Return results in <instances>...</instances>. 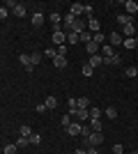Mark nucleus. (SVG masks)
I'll return each instance as SVG.
<instances>
[{"instance_id": "obj_1", "label": "nucleus", "mask_w": 138, "mask_h": 154, "mask_svg": "<svg viewBox=\"0 0 138 154\" xmlns=\"http://www.w3.org/2000/svg\"><path fill=\"white\" fill-rule=\"evenodd\" d=\"M85 140H87V145L97 147V145H101V143H104V136H101V131H90V136H87Z\"/></svg>"}, {"instance_id": "obj_2", "label": "nucleus", "mask_w": 138, "mask_h": 154, "mask_svg": "<svg viewBox=\"0 0 138 154\" xmlns=\"http://www.w3.org/2000/svg\"><path fill=\"white\" fill-rule=\"evenodd\" d=\"M7 7H12L14 16H19V19H23V16H26V5H21V2H9Z\"/></svg>"}, {"instance_id": "obj_3", "label": "nucleus", "mask_w": 138, "mask_h": 154, "mask_svg": "<svg viewBox=\"0 0 138 154\" xmlns=\"http://www.w3.org/2000/svg\"><path fill=\"white\" fill-rule=\"evenodd\" d=\"M108 42H111V46L115 48V46H122V42H124V37L120 35V32H111L108 35Z\"/></svg>"}, {"instance_id": "obj_4", "label": "nucleus", "mask_w": 138, "mask_h": 154, "mask_svg": "<svg viewBox=\"0 0 138 154\" xmlns=\"http://www.w3.org/2000/svg\"><path fill=\"white\" fill-rule=\"evenodd\" d=\"M69 12L78 19V16H83V12H85V5H83V2H74V5L69 7Z\"/></svg>"}, {"instance_id": "obj_5", "label": "nucleus", "mask_w": 138, "mask_h": 154, "mask_svg": "<svg viewBox=\"0 0 138 154\" xmlns=\"http://www.w3.org/2000/svg\"><path fill=\"white\" fill-rule=\"evenodd\" d=\"M113 55H115V48H113L111 44H104V46H101V58H104V60H111Z\"/></svg>"}, {"instance_id": "obj_6", "label": "nucleus", "mask_w": 138, "mask_h": 154, "mask_svg": "<svg viewBox=\"0 0 138 154\" xmlns=\"http://www.w3.org/2000/svg\"><path fill=\"white\" fill-rule=\"evenodd\" d=\"M53 44H58V46H62V44H65V42H67V35H65V32H62V30H60V32H53Z\"/></svg>"}, {"instance_id": "obj_7", "label": "nucleus", "mask_w": 138, "mask_h": 154, "mask_svg": "<svg viewBox=\"0 0 138 154\" xmlns=\"http://www.w3.org/2000/svg\"><path fill=\"white\" fill-rule=\"evenodd\" d=\"M81 131H83V124H76V122H72L69 127H67V134H69V136H78Z\"/></svg>"}, {"instance_id": "obj_8", "label": "nucleus", "mask_w": 138, "mask_h": 154, "mask_svg": "<svg viewBox=\"0 0 138 154\" xmlns=\"http://www.w3.org/2000/svg\"><path fill=\"white\" fill-rule=\"evenodd\" d=\"M87 64H90L92 69H97L99 64H104V58H101L99 53H97V55H90V60H87Z\"/></svg>"}, {"instance_id": "obj_9", "label": "nucleus", "mask_w": 138, "mask_h": 154, "mask_svg": "<svg viewBox=\"0 0 138 154\" xmlns=\"http://www.w3.org/2000/svg\"><path fill=\"white\" fill-rule=\"evenodd\" d=\"M62 21H65L67 30H72V26H74V23H76V16H74L72 12H67V14H65V19H62Z\"/></svg>"}, {"instance_id": "obj_10", "label": "nucleus", "mask_w": 138, "mask_h": 154, "mask_svg": "<svg viewBox=\"0 0 138 154\" xmlns=\"http://www.w3.org/2000/svg\"><path fill=\"white\" fill-rule=\"evenodd\" d=\"M124 9H127V14L131 16V14H136V12H138V5L133 2V0H127V2H124Z\"/></svg>"}, {"instance_id": "obj_11", "label": "nucleus", "mask_w": 138, "mask_h": 154, "mask_svg": "<svg viewBox=\"0 0 138 154\" xmlns=\"http://www.w3.org/2000/svg\"><path fill=\"white\" fill-rule=\"evenodd\" d=\"M99 28H101V23H99L97 19H90V21H87V30H90L92 35H94V32H99Z\"/></svg>"}, {"instance_id": "obj_12", "label": "nucleus", "mask_w": 138, "mask_h": 154, "mask_svg": "<svg viewBox=\"0 0 138 154\" xmlns=\"http://www.w3.org/2000/svg\"><path fill=\"white\" fill-rule=\"evenodd\" d=\"M118 23H122V26H131V23H133V16H129V14H120V16H118Z\"/></svg>"}, {"instance_id": "obj_13", "label": "nucleus", "mask_w": 138, "mask_h": 154, "mask_svg": "<svg viewBox=\"0 0 138 154\" xmlns=\"http://www.w3.org/2000/svg\"><path fill=\"white\" fill-rule=\"evenodd\" d=\"M41 23H44V14H41V12H35V14H32V26L39 28Z\"/></svg>"}, {"instance_id": "obj_14", "label": "nucleus", "mask_w": 138, "mask_h": 154, "mask_svg": "<svg viewBox=\"0 0 138 154\" xmlns=\"http://www.w3.org/2000/svg\"><path fill=\"white\" fill-rule=\"evenodd\" d=\"M78 42H83V44H90V42H92V32H90V30L81 32V35H78Z\"/></svg>"}, {"instance_id": "obj_15", "label": "nucleus", "mask_w": 138, "mask_h": 154, "mask_svg": "<svg viewBox=\"0 0 138 154\" xmlns=\"http://www.w3.org/2000/svg\"><path fill=\"white\" fill-rule=\"evenodd\" d=\"M53 64H55L58 69H65V67H67V58H60V55H55V58H53Z\"/></svg>"}, {"instance_id": "obj_16", "label": "nucleus", "mask_w": 138, "mask_h": 154, "mask_svg": "<svg viewBox=\"0 0 138 154\" xmlns=\"http://www.w3.org/2000/svg\"><path fill=\"white\" fill-rule=\"evenodd\" d=\"M46 108L48 110H53V108H58V99H55V97H46Z\"/></svg>"}, {"instance_id": "obj_17", "label": "nucleus", "mask_w": 138, "mask_h": 154, "mask_svg": "<svg viewBox=\"0 0 138 154\" xmlns=\"http://www.w3.org/2000/svg\"><path fill=\"white\" fill-rule=\"evenodd\" d=\"M122 46H124V48H136V37H129V39H127L124 37V42H122Z\"/></svg>"}, {"instance_id": "obj_18", "label": "nucleus", "mask_w": 138, "mask_h": 154, "mask_svg": "<svg viewBox=\"0 0 138 154\" xmlns=\"http://www.w3.org/2000/svg\"><path fill=\"white\" fill-rule=\"evenodd\" d=\"M87 46V53H90V55H97L99 53V48H101V46L99 44H94V42H90V44H85Z\"/></svg>"}, {"instance_id": "obj_19", "label": "nucleus", "mask_w": 138, "mask_h": 154, "mask_svg": "<svg viewBox=\"0 0 138 154\" xmlns=\"http://www.w3.org/2000/svg\"><path fill=\"white\" fill-rule=\"evenodd\" d=\"M124 35H127V39H129V37H136V35H138L136 26H133V23H131V26H124Z\"/></svg>"}, {"instance_id": "obj_20", "label": "nucleus", "mask_w": 138, "mask_h": 154, "mask_svg": "<svg viewBox=\"0 0 138 154\" xmlns=\"http://www.w3.org/2000/svg\"><path fill=\"white\" fill-rule=\"evenodd\" d=\"M92 42H94V44H104V42H106L104 32H94V35H92Z\"/></svg>"}, {"instance_id": "obj_21", "label": "nucleus", "mask_w": 138, "mask_h": 154, "mask_svg": "<svg viewBox=\"0 0 138 154\" xmlns=\"http://www.w3.org/2000/svg\"><path fill=\"white\" fill-rule=\"evenodd\" d=\"M87 106H90V99H85V97L76 99V108H87Z\"/></svg>"}, {"instance_id": "obj_22", "label": "nucleus", "mask_w": 138, "mask_h": 154, "mask_svg": "<svg viewBox=\"0 0 138 154\" xmlns=\"http://www.w3.org/2000/svg\"><path fill=\"white\" fill-rule=\"evenodd\" d=\"M106 117H108V120H115V117H118V108L108 106V108H106Z\"/></svg>"}, {"instance_id": "obj_23", "label": "nucleus", "mask_w": 138, "mask_h": 154, "mask_svg": "<svg viewBox=\"0 0 138 154\" xmlns=\"http://www.w3.org/2000/svg\"><path fill=\"white\" fill-rule=\"evenodd\" d=\"M19 62L23 64V67H28V64H32V62H30V55H28V53H21V55H19Z\"/></svg>"}, {"instance_id": "obj_24", "label": "nucleus", "mask_w": 138, "mask_h": 154, "mask_svg": "<svg viewBox=\"0 0 138 154\" xmlns=\"http://www.w3.org/2000/svg\"><path fill=\"white\" fill-rule=\"evenodd\" d=\"M67 42H69V44H78V35H76V32H67Z\"/></svg>"}, {"instance_id": "obj_25", "label": "nucleus", "mask_w": 138, "mask_h": 154, "mask_svg": "<svg viewBox=\"0 0 138 154\" xmlns=\"http://www.w3.org/2000/svg\"><path fill=\"white\" fill-rule=\"evenodd\" d=\"M74 115L78 117V120H87V108H76V113Z\"/></svg>"}, {"instance_id": "obj_26", "label": "nucleus", "mask_w": 138, "mask_h": 154, "mask_svg": "<svg viewBox=\"0 0 138 154\" xmlns=\"http://www.w3.org/2000/svg\"><path fill=\"white\" fill-rule=\"evenodd\" d=\"M90 131H101V120H90Z\"/></svg>"}, {"instance_id": "obj_27", "label": "nucleus", "mask_w": 138, "mask_h": 154, "mask_svg": "<svg viewBox=\"0 0 138 154\" xmlns=\"http://www.w3.org/2000/svg\"><path fill=\"white\" fill-rule=\"evenodd\" d=\"M120 62H122V58H120L118 53H115V55H113L111 60H104V64H113V67H115V64H120Z\"/></svg>"}, {"instance_id": "obj_28", "label": "nucleus", "mask_w": 138, "mask_h": 154, "mask_svg": "<svg viewBox=\"0 0 138 154\" xmlns=\"http://www.w3.org/2000/svg\"><path fill=\"white\" fill-rule=\"evenodd\" d=\"M21 136H26V138H30V136H32V129L28 127V124H23V127H21Z\"/></svg>"}, {"instance_id": "obj_29", "label": "nucleus", "mask_w": 138, "mask_h": 154, "mask_svg": "<svg viewBox=\"0 0 138 154\" xmlns=\"http://www.w3.org/2000/svg\"><path fill=\"white\" fill-rule=\"evenodd\" d=\"M39 60H41V53H37V51H35L32 55H30V62H32V67H35V64H39Z\"/></svg>"}, {"instance_id": "obj_30", "label": "nucleus", "mask_w": 138, "mask_h": 154, "mask_svg": "<svg viewBox=\"0 0 138 154\" xmlns=\"http://www.w3.org/2000/svg\"><path fill=\"white\" fill-rule=\"evenodd\" d=\"M101 117V110L99 108H90V120H99Z\"/></svg>"}, {"instance_id": "obj_31", "label": "nucleus", "mask_w": 138, "mask_h": 154, "mask_svg": "<svg viewBox=\"0 0 138 154\" xmlns=\"http://www.w3.org/2000/svg\"><path fill=\"white\" fill-rule=\"evenodd\" d=\"M26 145H30V140H28L26 136H21L19 140H16V147H26Z\"/></svg>"}, {"instance_id": "obj_32", "label": "nucleus", "mask_w": 138, "mask_h": 154, "mask_svg": "<svg viewBox=\"0 0 138 154\" xmlns=\"http://www.w3.org/2000/svg\"><path fill=\"white\" fill-rule=\"evenodd\" d=\"M92 74H94V69H92L90 64H83V76H87V78H90Z\"/></svg>"}, {"instance_id": "obj_33", "label": "nucleus", "mask_w": 138, "mask_h": 154, "mask_svg": "<svg viewBox=\"0 0 138 154\" xmlns=\"http://www.w3.org/2000/svg\"><path fill=\"white\" fill-rule=\"evenodd\" d=\"M55 51H58V55H60V58H67V44L58 46V48H55Z\"/></svg>"}, {"instance_id": "obj_34", "label": "nucleus", "mask_w": 138, "mask_h": 154, "mask_svg": "<svg viewBox=\"0 0 138 154\" xmlns=\"http://www.w3.org/2000/svg\"><path fill=\"white\" fill-rule=\"evenodd\" d=\"M28 140L32 143V145H39V143H41V136H39V134H32L30 138H28Z\"/></svg>"}, {"instance_id": "obj_35", "label": "nucleus", "mask_w": 138, "mask_h": 154, "mask_svg": "<svg viewBox=\"0 0 138 154\" xmlns=\"http://www.w3.org/2000/svg\"><path fill=\"white\" fill-rule=\"evenodd\" d=\"M124 74H127L129 78H133V76L138 74V69H136V67H127V69H124Z\"/></svg>"}, {"instance_id": "obj_36", "label": "nucleus", "mask_w": 138, "mask_h": 154, "mask_svg": "<svg viewBox=\"0 0 138 154\" xmlns=\"http://www.w3.org/2000/svg\"><path fill=\"white\" fill-rule=\"evenodd\" d=\"M16 149H19L16 145H5V149H2V152H5V154H16Z\"/></svg>"}, {"instance_id": "obj_37", "label": "nucleus", "mask_w": 138, "mask_h": 154, "mask_svg": "<svg viewBox=\"0 0 138 154\" xmlns=\"http://www.w3.org/2000/svg\"><path fill=\"white\" fill-rule=\"evenodd\" d=\"M51 21H53V23H55V26H58L60 21H62V16H60L58 12H53V14H51Z\"/></svg>"}, {"instance_id": "obj_38", "label": "nucleus", "mask_w": 138, "mask_h": 154, "mask_svg": "<svg viewBox=\"0 0 138 154\" xmlns=\"http://www.w3.org/2000/svg\"><path fill=\"white\" fill-rule=\"evenodd\" d=\"M46 55H48V58H55V55H58V51H55V48H53V46H51V48H46Z\"/></svg>"}, {"instance_id": "obj_39", "label": "nucleus", "mask_w": 138, "mask_h": 154, "mask_svg": "<svg viewBox=\"0 0 138 154\" xmlns=\"http://www.w3.org/2000/svg\"><path fill=\"white\" fill-rule=\"evenodd\" d=\"M69 124H72V115H65V117H62V127H69Z\"/></svg>"}, {"instance_id": "obj_40", "label": "nucleus", "mask_w": 138, "mask_h": 154, "mask_svg": "<svg viewBox=\"0 0 138 154\" xmlns=\"http://www.w3.org/2000/svg\"><path fill=\"white\" fill-rule=\"evenodd\" d=\"M122 152H124V147H122L120 143H118V145H113V154H122Z\"/></svg>"}, {"instance_id": "obj_41", "label": "nucleus", "mask_w": 138, "mask_h": 154, "mask_svg": "<svg viewBox=\"0 0 138 154\" xmlns=\"http://www.w3.org/2000/svg\"><path fill=\"white\" fill-rule=\"evenodd\" d=\"M7 14H9V12H7V7H0V21H5Z\"/></svg>"}, {"instance_id": "obj_42", "label": "nucleus", "mask_w": 138, "mask_h": 154, "mask_svg": "<svg viewBox=\"0 0 138 154\" xmlns=\"http://www.w3.org/2000/svg\"><path fill=\"white\" fill-rule=\"evenodd\" d=\"M46 110H48V108H46V103H37V113H39V115L46 113Z\"/></svg>"}, {"instance_id": "obj_43", "label": "nucleus", "mask_w": 138, "mask_h": 154, "mask_svg": "<svg viewBox=\"0 0 138 154\" xmlns=\"http://www.w3.org/2000/svg\"><path fill=\"white\" fill-rule=\"evenodd\" d=\"M87 19H92V5H85V12H83Z\"/></svg>"}, {"instance_id": "obj_44", "label": "nucleus", "mask_w": 138, "mask_h": 154, "mask_svg": "<svg viewBox=\"0 0 138 154\" xmlns=\"http://www.w3.org/2000/svg\"><path fill=\"white\" fill-rule=\"evenodd\" d=\"M87 154H99V152H97V147H92V145H90V147H87Z\"/></svg>"}, {"instance_id": "obj_45", "label": "nucleus", "mask_w": 138, "mask_h": 154, "mask_svg": "<svg viewBox=\"0 0 138 154\" xmlns=\"http://www.w3.org/2000/svg\"><path fill=\"white\" fill-rule=\"evenodd\" d=\"M74 154H87V152H85V149H76Z\"/></svg>"}, {"instance_id": "obj_46", "label": "nucleus", "mask_w": 138, "mask_h": 154, "mask_svg": "<svg viewBox=\"0 0 138 154\" xmlns=\"http://www.w3.org/2000/svg\"><path fill=\"white\" fill-rule=\"evenodd\" d=\"M136 44H138V35H136Z\"/></svg>"}, {"instance_id": "obj_47", "label": "nucleus", "mask_w": 138, "mask_h": 154, "mask_svg": "<svg viewBox=\"0 0 138 154\" xmlns=\"http://www.w3.org/2000/svg\"><path fill=\"white\" fill-rule=\"evenodd\" d=\"M133 154H138V152H133Z\"/></svg>"}]
</instances>
